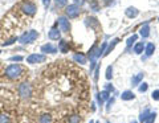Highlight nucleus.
<instances>
[{
    "label": "nucleus",
    "instance_id": "obj_1",
    "mask_svg": "<svg viewBox=\"0 0 159 123\" xmlns=\"http://www.w3.org/2000/svg\"><path fill=\"white\" fill-rule=\"evenodd\" d=\"M37 37H39L37 32H36V31H29V32L24 33L20 37V42H21V44H31V42H33Z\"/></svg>",
    "mask_w": 159,
    "mask_h": 123
},
{
    "label": "nucleus",
    "instance_id": "obj_2",
    "mask_svg": "<svg viewBox=\"0 0 159 123\" xmlns=\"http://www.w3.org/2000/svg\"><path fill=\"white\" fill-rule=\"evenodd\" d=\"M21 11H23V12H25L27 15H35V12H36V5L33 4V3L27 2V3H24V4L21 5Z\"/></svg>",
    "mask_w": 159,
    "mask_h": 123
},
{
    "label": "nucleus",
    "instance_id": "obj_3",
    "mask_svg": "<svg viewBox=\"0 0 159 123\" xmlns=\"http://www.w3.org/2000/svg\"><path fill=\"white\" fill-rule=\"evenodd\" d=\"M80 7L77 4H72L69 7H66V15L69 17H77L80 15Z\"/></svg>",
    "mask_w": 159,
    "mask_h": 123
},
{
    "label": "nucleus",
    "instance_id": "obj_4",
    "mask_svg": "<svg viewBox=\"0 0 159 123\" xmlns=\"http://www.w3.org/2000/svg\"><path fill=\"white\" fill-rule=\"evenodd\" d=\"M59 27L60 29L63 32H68L70 29V24H69V20L66 19V17H59Z\"/></svg>",
    "mask_w": 159,
    "mask_h": 123
},
{
    "label": "nucleus",
    "instance_id": "obj_5",
    "mask_svg": "<svg viewBox=\"0 0 159 123\" xmlns=\"http://www.w3.org/2000/svg\"><path fill=\"white\" fill-rule=\"evenodd\" d=\"M19 73H20V66H19V65H11L8 69H7V74H9L11 77L17 75Z\"/></svg>",
    "mask_w": 159,
    "mask_h": 123
},
{
    "label": "nucleus",
    "instance_id": "obj_6",
    "mask_svg": "<svg viewBox=\"0 0 159 123\" xmlns=\"http://www.w3.org/2000/svg\"><path fill=\"white\" fill-rule=\"evenodd\" d=\"M45 60L44 56H41V54H32L31 57H28V62L31 64H35V62H42V61Z\"/></svg>",
    "mask_w": 159,
    "mask_h": 123
},
{
    "label": "nucleus",
    "instance_id": "obj_7",
    "mask_svg": "<svg viewBox=\"0 0 159 123\" xmlns=\"http://www.w3.org/2000/svg\"><path fill=\"white\" fill-rule=\"evenodd\" d=\"M126 16L130 17V19H133V17H137V16H138V9H137V8H133V7H130V8L126 9Z\"/></svg>",
    "mask_w": 159,
    "mask_h": 123
},
{
    "label": "nucleus",
    "instance_id": "obj_8",
    "mask_svg": "<svg viewBox=\"0 0 159 123\" xmlns=\"http://www.w3.org/2000/svg\"><path fill=\"white\" fill-rule=\"evenodd\" d=\"M49 37L52 40H59L60 38V29L59 28H52L49 32Z\"/></svg>",
    "mask_w": 159,
    "mask_h": 123
},
{
    "label": "nucleus",
    "instance_id": "obj_9",
    "mask_svg": "<svg viewBox=\"0 0 159 123\" xmlns=\"http://www.w3.org/2000/svg\"><path fill=\"white\" fill-rule=\"evenodd\" d=\"M41 50L44 53H56V46H53V45H50V44H46V45H44L41 48Z\"/></svg>",
    "mask_w": 159,
    "mask_h": 123
},
{
    "label": "nucleus",
    "instance_id": "obj_10",
    "mask_svg": "<svg viewBox=\"0 0 159 123\" xmlns=\"http://www.w3.org/2000/svg\"><path fill=\"white\" fill-rule=\"evenodd\" d=\"M140 35L143 36V37H147V36L150 35V27L149 24H144L142 27V29H140Z\"/></svg>",
    "mask_w": 159,
    "mask_h": 123
},
{
    "label": "nucleus",
    "instance_id": "obj_11",
    "mask_svg": "<svg viewBox=\"0 0 159 123\" xmlns=\"http://www.w3.org/2000/svg\"><path fill=\"white\" fill-rule=\"evenodd\" d=\"M143 48H144V45H143V42H138L135 46H134V50H135V53H142V50H143Z\"/></svg>",
    "mask_w": 159,
    "mask_h": 123
},
{
    "label": "nucleus",
    "instance_id": "obj_12",
    "mask_svg": "<svg viewBox=\"0 0 159 123\" xmlns=\"http://www.w3.org/2000/svg\"><path fill=\"white\" fill-rule=\"evenodd\" d=\"M154 49H155L154 44H147V46H146V54H147V56H150V54H153Z\"/></svg>",
    "mask_w": 159,
    "mask_h": 123
},
{
    "label": "nucleus",
    "instance_id": "obj_13",
    "mask_svg": "<svg viewBox=\"0 0 159 123\" xmlns=\"http://www.w3.org/2000/svg\"><path fill=\"white\" fill-rule=\"evenodd\" d=\"M74 58L77 60V61H80L81 64H85V57H84V56H81V54H76Z\"/></svg>",
    "mask_w": 159,
    "mask_h": 123
},
{
    "label": "nucleus",
    "instance_id": "obj_14",
    "mask_svg": "<svg viewBox=\"0 0 159 123\" xmlns=\"http://www.w3.org/2000/svg\"><path fill=\"white\" fill-rule=\"evenodd\" d=\"M56 4L57 7H64L66 5V0H56Z\"/></svg>",
    "mask_w": 159,
    "mask_h": 123
},
{
    "label": "nucleus",
    "instance_id": "obj_15",
    "mask_svg": "<svg viewBox=\"0 0 159 123\" xmlns=\"http://www.w3.org/2000/svg\"><path fill=\"white\" fill-rule=\"evenodd\" d=\"M135 40H137V36H133V37H130V38L127 40V45L130 46V45H131V44H133V42H134V41H135Z\"/></svg>",
    "mask_w": 159,
    "mask_h": 123
},
{
    "label": "nucleus",
    "instance_id": "obj_16",
    "mask_svg": "<svg viewBox=\"0 0 159 123\" xmlns=\"http://www.w3.org/2000/svg\"><path fill=\"white\" fill-rule=\"evenodd\" d=\"M42 3H44V5H45V7H48V5H49V3H50V0H42Z\"/></svg>",
    "mask_w": 159,
    "mask_h": 123
}]
</instances>
